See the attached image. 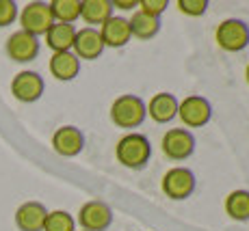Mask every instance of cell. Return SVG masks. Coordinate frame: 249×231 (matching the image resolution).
<instances>
[{"label":"cell","mask_w":249,"mask_h":231,"mask_svg":"<svg viewBox=\"0 0 249 231\" xmlns=\"http://www.w3.org/2000/svg\"><path fill=\"white\" fill-rule=\"evenodd\" d=\"M162 153H165L169 160H176V162H182L186 158H191L195 153V136L191 134V130L186 128H171L165 132L162 136Z\"/></svg>","instance_id":"cell-6"},{"label":"cell","mask_w":249,"mask_h":231,"mask_svg":"<svg viewBox=\"0 0 249 231\" xmlns=\"http://www.w3.org/2000/svg\"><path fill=\"white\" fill-rule=\"evenodd\" d=\"M44 91H46V82L37 71H31V69L20 71L11 80V93L18 102L33 104L44 95Z\"/></svg>","instance_id":"cell-9"},{"label":"cell","mask_w":249,"mask_h":231,"mask_svg":"<svg viewBox=\"0 0 249 231\" xmlns=\"http://www.w3.org/2000/svg\"><path fill=\"white\" fill-rule=\"evenodd\" d=\"M18 17V4L13 0H0V28L13 24Z\"/></svg>","instance_id":"cell-25"},{"label":"cell","mask_w":249,"mask_h":231,"mask_svg":"<svg viewBox=\"0 0 249 231\" xmlns=\"http://www.w3.org/2000/svg\"><path fill=\"white\" fill-rule=\"evenodd\" d=\"M44 231H76V218L65 210L48 212Z\"/></svg>","instance_id":"cell-22"},{"label":"cell","mask_w":249,"mask_h":231,"mask_svg":"<svg viewBox=\"0 0 249 231\" xmlns=\"http://www.w3.org/2000/svg\"><path fill=\"white\" fill-rule=\"evenodd\" d=\"M80 231H83V229H80Z\"/></svg>","instance_id":"cell-28"},{"label":"cell","mask_w":249,"mask_h":231,"mask_svg":"<svg viewBox=\"0 0 249 231\" xmlns=\"http://www.w3.org/2000/svg\"><path fill=\"white\" fill-rule=\"evenodd\" d=\"M147 119V104L139 95L124 93L111 104V121L122 130H135Z\"/></svg>","instance_id":"cell-2"},{"label":"cell","mask_w":249,"mask_h":231,"mask_svg":"<svg viewBox=\"0 0 249 231\" xmlns=\"http://www.w3.org/2000/svg\"><path fill=\"white\" fill-rule=\"evenodd\" d=\"M111 16H113L111 0H80V17L87 24H91V28L102 26Z\"/></svg>","instance_id":"cell-19"},{"label":"cell","mask_w":249,"mask_h":231,"mask_svg":"<svg viewBox=\"0 0 249 231\" xmlns=\"http://www.w3.org/2000/svg\"><path fill=\"white\" fill-rule=\"evenodd\" d=\"M160 188L171 201H184L197 188V180H195V173L191 171V168L174 166L162 175Z\"/></svg>","instance_id":"cell-5"},{"label":"cell","mask_w":249,"mask_h":231,"mask_svg":"<svg viewBox=\"0 0 249 231\" xmlns=\"http://www.w3.org/2000/svg\"><path fill=\"white\" fill-rule=\"evenodd\" d=\"M113 7L122 9V11H130L132 7H139V2H137V0H115Z\"/></svg>","instance_id":"cell-26"},{"label":"cell","mask_w":249,"mask_h":231,"mask_svg":"<svg viewBox=\"0 0 249 231\" xmlns=\"http://www.w3.org/2000/svg\"><path fill=\"white\" fill-rule=\"evenodd\" d=\"M139 11L147 13V16L152 17H160L162 13L167 11V7H169V0H141L139 2Z\"/></svg>","instance_id":"cell-24"},{"label":"cell","mask_w":249,"mask_h":231,"mask_svg":"<svg viewBox=\"0 0 249 231\" xmlns=\"http://www.w3.org/2000/svg\"><path fill=\"white\" fill-rule=\"evenodd\" d=\"M115 158H117V162L122 166L135 168V171L147 166V162H150V158H152L150 138L139 132L124 134L117 141V145H115Z\"/></svg>","instance_id":"cell-1"},{"label":"cell","mask_w":249,"mask_h":231,"mask_svg":"<svg viewBox=\"0 0 249 231\" xmlns=\"http://www.w3.org/2000/svg\"><path fill=\"white\" fill-rule=\"evenodd\" d=\"M52 149L63 158H74L85 149V134L76 126H63L52 134Z\"/></svg>","instance_id":"cell-12"},{"label":"cell","mask_w":249,"mask_h":231,"mask_svg":"<svg viewBox=\"0 0 249 231\" xmlns=\"http://www.w3.org/2000/svg\"><path fill=\"white\" fill-rule=\"evenodd\" d=\"M78 225L83 231H107L113 225V210L104 201H87L78 212Z\"/></svg>","instance_id":"cell-8"},{"label":"cell","mask_w":249,"mask_h":231,"mask_svg":"<svg viewBox=\"0 0 249 231\" xmlns=\"http://www.w3.org/2000/svg\"><path fill=\"white\" fill-rule=\"evenodd\" d=\"M214 41L226 52H241L249 46V24L238 17H228L217 26Z\"/></svg>","instance_id":"cell-3"},{"label":"cell","mask_w":249,"mask_h":231,"mask_svg":"<svg viewBox=\"0 0 249 231\" xmlns=\"http://www.w3.org/2000/svg\"><path fill=\"white\" fill-rule=\"evenodd\" d=\"M245 80H247V84H249V65L245 67Z\"/></svg>","instance_id":"cell-27"},{"label":"cell","mask_w":249,"mask_h":231,"mask_svg":"<svg viewBox=\"0 0 249 231\" xmlns=\"http://www.w3.org/2000/svg\"><path fill=\"white\" fill-rule=\"evenodd\" d=\"M76 31L78 28L74 24H59L54 22L46 33V46L52 52H70L74 48L76 39Z\"/></svg>","instance_id":"cell-17"},{"label":"cell","mask_w":249,"mask_h":231,"mask_svg":"<svg viewBox=\"0 0 249 231\" xmlns=\"http://www.w3.org/2000/svg\"><path fill=\"white\" fill-rule=\"evenodd\" d=\"M100 37L104 41V48H124L132 39L130 24H128L126 17L111 16L100 26Z\"/></svg>","instance_id":"cell-14"},{"label":"cell","mask_w":249,"mask_h":231,"mask_svg":"<svg viewBox=\"0 0 249 231\" xmlns=\"http://www.w3.org/2000/svg\"><path fill=\"white\" fill-rule=\"evenodd\" d=\"M48 210L39 201H26L16 210V227L20 231H44Z\"/></svg>","instance_id":"cell-15"},{"label":"cell","mask_w":249,"mask_h":231,"mask_svg":"<svg viewBox=\"0 0 249 231\" xmlns=\"http://www.w3.org/2000/svg\"><path fill=\"white\" fill-rule=\"evenodd\" d=\"M226 214L232 220H249V190H232L226 197Z\"/></svg>","instance_id":"cell-20"},{"label":"cell","mask_w":249,"mask_h":231,"mask_svg":"<svg viewBox=\"0 0 249 231\" xmlns=\"http://www.w3.org/2000/svg\"><path fill=\"white\" fill-rule=\"evenodd\" d=\"M71 52H74L80 61L100 59L104 52V41H102V37H100L98 28L85 26V28H80V31H76V39H74Z\"/></svg>","instance_id":"cell-11"},{"label":"cell","mask_w":249,"mask_h":231,"mask_svg":"<svg viewBox=\"0 0 249 231\" xmlns=\"http://www.w3.org/2000/svg\"><path fill=\"white\" fill-rule=\"evenodd\" d=\"M178 9L184 16H191V17H199L206 13V9H208V0H178Z\"/></svg>","instance_id":"cell-23"},{"label":"cell","mask_w":249,"mask_h":231,"mask_svg":"<svg viewBox=\"0 0 249 231\" xmlns=\"http://www.w3.org/2000/svg\"><path fill=\"white\" fill-rule=\"evenodd\" d=\"M128 24H130V33H132L135 39L150 41L160 33L162 22H160V17H152L143 11H137V13H132V17L128 20Z\"/></svg>","instance_id":"cell-18"},{"label":"cell","mask_w":249,"mask_h":231,"mask_svg":"<svg viewBox=\"0 0 249 231\" xmlns=\"http://www.w3.org/2000/svg\"><path fill=\"white\" fill-rule=\"evenodd\" d=\"M48 69L61 82H70L76 76L80 74V59L74 54V52H54L48 63Z\"/></svg>","instance_id":"cell-16"},{"label":"cell","mask_w":249,"mask_h":231,"mask_svg":"<svg viewBox=\"0 0 249 231\" xmlns=\"http://www.w3.org/2000/svg\"><path fill=\"white\" fill-rule=\"evenodd\" d=\"M18 17H20V24H22L20 31L37 37V39H39V35H46L48 28L54 24V17H52V11H50V2H41V0L28 2L26 7L22 9V13H18Z\"/></svg>","instance_id":"cell-4"},{"label":"cell","mask_w":249,"mask_h":231,"mask_svg":"<svg viewBox=\"0 0 249 231\" xmlns=\"http://www.w3.org/2000/svg\"><path fill=\"white\" fill-rule=\"evenodd\" d=\"M178 117L186 128H204L213 119V104L202 95H189L178 106Z\"/></svg>","instance_id":"cell-7"},{"label":"cell","mask_w":249,"mask_h":231,"mask_svg":"<svg viewBox=\"0 0 249 231\" xmlns=\"http://www.w3.org/2000/svg\"><path fill=\"white\" fill-rule=\"evenodd\" d=\"M178 106H180V102L174 93L160 91V93H156L154 98L150 99V104H147V117H150L152 121L165 126V123H171L178 117Z\"/></svg>","instance_id":"cell-13"},{"label":"cell","mask_w":249,"mask_h":231,"mask_svg":"<svg viewBox=\"0 0 249 231\" xmlns=\"http://www.w3.org/2000/svg\"><path fill=\"white\" fill-rule=\"evenodd\" d=\"M50 11H52L54 22L74 24L80 17V0H52Z\"/></svg>","instance_id":"cell-21"},{"label":"cell","mask_w":249,"mask_h":231,"mask_svg":"<svg viewBox=\"0 0 249 231\" xmlns=\"http://www.w3.org/2000/svg\"><path fill=\"white\" fill-rule=\"evenodd\" d=\"M7 56L16 63H31L39 54V39L24 31H16L4 43Z\"/></svg>","instance_id":"cell-10"}]
</instances>
